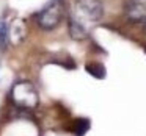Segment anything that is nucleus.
I'll use <instances>...</instances> for the list:
<instances>
[{
	"label": "nucleus",
	"mask_w": 146,
	"mask_h": 136,
	"mask_svg": "<svg viewBox=\"0 0 146 136\" xmlns=\"http://www.w3.org/2000/svg\"><path fill=\"white\" fill-rule=\"evenodd\" d=\"M124 16L132 24H145L146 0H126L124 2Z\"/></svg>",
	"instance_id": "nucleus-4"
},
{
	"label": "nucleus",
	"mask_w": 146,
	"mask_h": 136,
	"mask_svg": "<svg viewBox=\"0 0 146 136\" xmlns=\"http://www.w3.org/2000/svg\"><path fill=\"white\" fill-rule=\"evenodd\" d=\"M86 72L91 74L94 78H105V67L99 63H88L85 66Z\"/></svg>",
	"instance_id": "nucleus-7"
},
{
	"label": "nucleus",
	"mask_w": 146,
	"mask_h": 136,
	"mask_svg": "<svg viewBox=\"0 0 146 136\" xmlns=\"http://www.w3.org/2000/svg\"><path fill=\"white\" fill-rule=\"evenodd\" d=\"M11 99H13L14 105H17L19 108H25V110L35 108L39 102L38 91L30 81L16 83L11 91Z\"/></svg>",
	"instance_id": "nucleus-2"
},
{
	"label": "nucleus",
	"mask_w": 146,
	"mask_h": 136,
	"mask_svg": "<svg viewBox=\"0 0 146 136\" xmlns=\"http://www.w3.org/2000/svg\"><path fill=\"white\" fill-rule=\"evenodd\" d=\"M10 27L5 20H0V49L2 50H7L8 44H10Z\"/></svg>",
	"instance_id": "nucleus-6"
},
{
	"label": "nucleus",
	"mask_w": 146,
	"mask_h": 136,
	"mask_svg": "<svg viewBox=\"0 0 146 136\" xmlns=\"http://www.w3.org/2000/svg\"><path fill=\"white\" fill-rule=\"evenodd\" d=\"M68 30H69V36H71L72 39H76V41H82V39L86 38V30H85V27H83L82 24L79 22V20L72 19V17L69 19Z\"/></svg>",
	"instance_id": "nucleus-5"
},
{
	"label": "nucleus",
	"mask_w": 146,
	"mask_h": 136,
	"mask_svg": "<svg viewBox=\"0 0 146 136\" xmlns=\"http://www.w3.org/2000/svg\"><path fill=\"white\" fill-rule=\"evenodd\" d=\"M74 128H76V136H82L90 128V122L86 119H79V120H76Z\"/></svg>",
	"instance_id": "nucleus-8"
},
{
	"label": "nucleus",
	"mask_w": 146,
	"mask_h": 136,
	"mask_svg": "<svg viewBox=\"0 0 146 136\" xmlns=\"http://www.w3.org/2000/svg\"><path fill=\"white\" fill-rule=\"evenodd\" d=\"M76 11L86 22H99L105 13L102 0H76Z\"/></svg>",
	"instance_id": "nucleus-3"
},
{
	"label": "nucleus",
	"mask_w": 146,
	"mask_h": 136,
	"mask_svg": "<svg viewBox=\"0 0 146 136\" xmlns=\"http://www.w3.org/2000/svg\"><path fill=\"white\" fill-rule=\"evenodd\" d=\"M143 27H145V32H146V22H145V24H143Z\"/></svg>",
	"instance_id": "nucleus-9"
},
{
	"label": "nucleus",
	"mask_w": 146,
	"mask_h": 136,
	"mask_svg": "<svg viewBox=\"0 0 146 136\" xmlns=\"http://www.w3.org/2000/svg\"><path fill=\"white\" fill-rule=\"evenodd\" d=\"M64 17V3L63 0H50L36 13V24L41 30L50 32L61 24Z\"/></svg>",
	"instance_id": "nucleus-1"
}]
</instances>
